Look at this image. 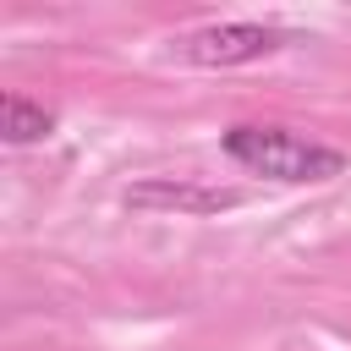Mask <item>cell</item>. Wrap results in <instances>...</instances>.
<instances>
[{"label":"cell","mask_w":351,"mask_h":351,"mask_svg":"<svg viewBox=\"0 0 351 351\" xmlns=\"http://www.w3.org/2000/svg\"><path fill=\"white\" fill-rule=\"evenodd\" d=\"M225 154L236 165H247L252 176H269V181H335L346 170V154L324 148V143H307L285 126H230L225 132Z\"/></svg>","instance_id":"1"},{"label":"cell","mask_w":351,"mask_h":351,"mask_svg":"<svg viewBox=\"0 0 351 351\" xmlns=\"http://www.w3.org/2000/svg\"><path fill=\"white\" fill-rule=\"evenodd\" d=\"M274 44H280L274 27H258V22H219V27L186 33V38L176 44V55L192 60V66H247V60L269 55Z\"/></svg>","instance_id":"2"},{"label":"cell","mask_w":351,"mask_h":351,"mask_svg":"<svg viewBox=\"0 0 351 351\" xmlns=\"http://www.w3.org/2000/svg\"><path fill=\"white\" fill-rule=\"evenodd\" d=\"M49 126H55V115L44 104H27L22 93H5L0 99V132L11 143H38V137H49Z\"/></svg>","instance_id":"3"},{"label":"cell","mask_w":351,"mask_h":351,"mask_svg":"<svg viewBox=\"0 0 351 351\" xmlns=\"http://www.w3.org/2000/svg\"><path fill=\"white\" fill-rule=\"evenodd\" d=\"M126 203H137V208H148V203H170V208H225V203H236V192H203V186H137V192H126Z\"/></svg>","instance_id":"4"}]
</instances>
